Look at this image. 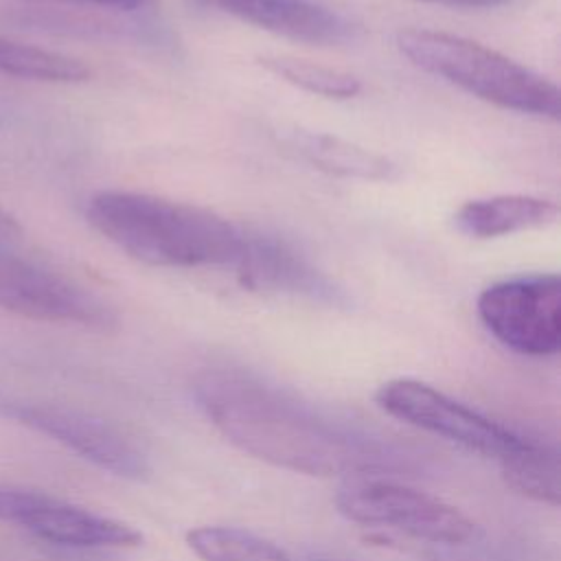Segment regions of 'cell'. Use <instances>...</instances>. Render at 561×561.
Listing matches in <instances>:
<instances>
[{
	"mask_svg": "<svg viewBox=\"0 0 561 561\" xmlns=\"http://www.w3.org/2000/svg\"><path fill=\"white\" fill-rule=\"evenodd\" d=\"M206 421L239 451L316 478L423 476L419 449L364 430L243 370L213 368L193 383Z\"/></svg>",
	"mask_w": 561,
	"mask_h": 561,
	"instance_id": "1",
	"label": "cell"
},
{
	"mask_svg": "<svg viewBox=\"0 0 561 561\" xmlns=\"http://www.w3.org/2000/svg\"><path fill=\"white\" fill-rule=\"evenodd\" d=\"M88 224L131 259L158 267L232 265L243 230L226 217L138 191H99Z\"/></svg>",
	"mask_w": 561,
	"mask_h": 561,
	"instance_id": "2",
	"label": "cell"
},
{
	"mask_svg": "<svg viewBox=\"0 0 561 561\" xmlns=\"http://www.w3.org/2000/svg\"><path fill=\"white\" fill-rule=\"evenodd\" d=\"M397 48L416 68L502 110L559 118V88L519 61L460 35L401 28Z\"/></svg>",
	"mask_w": 561,
	"mask_h": 561,
	"instance_id": "3",
	"label": "cell"
},
{
	"mask_svg": "<svg viewBox=\"0 0 561 561\" xmlns=\"http://www.w3.org/2000/svg\"><path fill=\"white\" fill-rule=\"evenodd\" d=\"M337 513L362 526L397 530L434 546H467L478 526L454 504L388 478H353L335 493Z\"/></svg>",
	"mask_w": 561,
	"mask_h": 561,
	"instance_id": "4",
	"label": "cell"
},
{
	"mask_svg": "<svg viewBox=\"0 0 561 561\" xmlns=\"http://www.w3.org/2000/svg\"><path fill=\"white\" fill-rule=\"evenodd\" d=\"M375 403L392 419L497 462L511 458L530 440L443 390L410 377L383 381L375 390Z\"/></svg>",
	"mask_w": 561,
	"mask_h": 561,
	"instance_id": "5",
	"label": "cell"
},
{
	"mask_svg": "<svg viewBox=\"0 0 561 561\" xmlns=\"http://www.w3.org/2000/svg\"><path fill=\"white\" fill-rule=\"evenodd\" d=\"M484 329L506 348L528 357H550L561 348V280L533 274L493 283L478 296Z\"/></svg>",
	"mask_w": 561,
	"mask_h": 561,
	"instance_id": "6",
	"label": "cell"
},
{
	"mask_svg": "<svg viewBox=\"0 0 561 561\" xmlns=\"http://www.w3.org/2000/svg\"><path fill=\"white\" fill-rule=\"evenodd\" d=\"M0 412L20 425L53 438L101 471L134 482L151 478V460L142 445L107 419L68 405L26 401H4L0 403Z\"/></svg>",
	"mask_w": 561,
	"mask_h": 561,
	"instance_id": "7",
	"label": "cell"
},
{
	"mask_svg": "<svg viewBox=\"0 0 561 561\" xmlns=\"http://www.w3.org/2000/svg\"><path fill=\"white\" fill-rule=\"evenodd\" d=\"M0 309L22 318L114 331L116 311L85 287L0 245Z\"/></svg>",
	"mask_w": 561,
	"mask_h": 561,
	"instance_id": "8",
	"label": "cell"
},
{
	"mask_svg": "<svg viewBox=\"0 0 561 561\" xmlns=\"http://www.w3.org/2000/svg\"><path fill=\"white\" fill-rule=\"evenodd\" d=\"M243 289L259 294H285L320 305H344V291L331 283L289 241L267 232H243L232 261Z\"/></svg>",
	"mask_w": 561,
	"mask_h": 561,
	"instance_id": "9",
	"label": "cell"
},
{
	"mask_svg": "<svg viewBox=\"0 0 561 561\" xmlns=\"http://www.w3.org/2000/svg\"><path fill=\"white\" fill-rule=\"evenodd\" d=\"M267 33L316 46H337L355 37V26L313 0H199Z\"/></svg>",
	"mask_w": 561,
	"mask_h": 561,
	"instance_id": "10",
	"label": "cell"
},
{
	"mask_svg": "<svg viewBox=\"0 0 561 561\" xmlns=\"http://www.w3.org/2000/svg\"><path fill=\"white\" fill-rule=\"evenodd\" d=\"M22 528L46 543L64 548L127 550L138 548L145 541L142 533L131 524L101 515L50 493L42 495Z\"/></svg>",
	"mask_w": 561,
	"mask_h": 561,
	"instance_id": "11",
	"label": "cell"
},
{
	"mask_svg": "<svg viewBox=\"0 0 561 561\" xmlns=\"http://www.w3.org/2000/svg\"><path fill=\"white\" fill-rule=\"evenodd\" d=\"M559 215L554 202L537 195H491L465 202L456 215V228L471 239H497L552 224Z\"/></svg>",
	"mask_w": 561,
	"mask_h": 561,
	"instance_id": "12",
	"label": "cell"
},
{
	"mask_svg": "<svg viewBox=\"0 0 561 561\" xmlns=\"http://www.w3.org/2000/svg\"><path fill=\"white\" fill-rule=\"evenodd\" d=\"M285 145L305 162L331 175L370 182L397 178V164L386 156L331 134L296 129L285 136Z\"/></svg>",
	"mask_w": 561,
	"mask_h": 561,
	"instance_id": "13",
	"label": "cell"
},
{
	"mask_svg": "<svg viewBox=\"0 0 561 561\" xmlns=\"http://www.w3.org/2000/svg\"><path fill=\"white\" fill-rule=\"evenodd\" d=\"M508 489L539 504L557 506L561 497L559 451L552 445L530 438L524 449L500 462Z\"/></svg>",
	"mask_w": 561,
	"mask_h": 561,
	"instance_id": "14",
	"label": "cell"
},
{
	"mask_svg": "<svg viewBox=\"0 0 561 561\" xmlns=\"http://www.w3.org/2000/svg\"><path fill=\"white\" fill-rule=\"evenodd\" d=\"M186 546L199 561H294L274 541L224 524H204L186 530Z\"/></svg>",
	"mask_w": 561,
	"mask_h": 561,
	"instance_id": "15",
	"label": "cell"
},
{
	"mask_svg": "<svg viewBox=\"0 0 561 561\" xmlns=\"http://www.w3.org/2000/svg\"><path fill=\"white\" fill-rule=\"evenodd\" d=\"M0 72L7 77L46 81V83H81L90 79V68L70 55L22 44L0 35Z\"/></svg>",
	"mask_w": 561,
	"mask_h": 561,
	"instance_id": "16",
	"label": "cell"
},
{
	"mask_svg": "<svg viewBox=\"0 0 561 561\" xmlns=\"http://www.w3.org/2000/svg\"><path fill=\"white\" fill-rule=\"evenodd\" d=\"M256 61L274 77L322 99L344 101L362 92V81L355 75L340 68H331L324 64L289 55H261L256 57Z\"/></svg>",
	"mask_w": 561,
	"mask_h": 561,
	"instance_id": "17",
	"label": "cell"
},
{
	"mask_svg": "<svg viewBox=\"0 0 561 561\" xmlns=\"http://www.w3.org/2000/svg\"><path fill=\"white\" fill-rule=\"evenodd\" d=\"M42 495L44 491H37V489L0 482V522L15 524L22 528L31 511L42 500Z\"/></svg>",
	"mask_w": 561,
	"mask_h": 561,
	"instance_id": "18",
	"label": "cell"
},
{
	"mask_svg": "<svg viewBox=\"0 0 561 561\" xmlns=\"http://www.w3.org/2000/svg\"><path fill=\"white\" fill-rule=\"evenodd\" d=\"M53 2H68V4H85L99 9H114V11H138L151 4L153 0H53Z\"/></svg>",
	"mask_w": 561,
	"mask_h": 561,
	"instance_id": "19",
	"label": "cell"
},
{
	"mask_svg": "<svg viewBox=\"0 0 561 561\" xmlns=\"http://www.w3.org/2000/svg\"><path fill=\"white\" fill-rule=\"evenodd\" d=\"M419 2L440 4V7H451V9H493L508 0H419Z\"/></svg>",
	"mask_w": 561,
	"mask_h": 561,
	"instance_id": "20",
	"label": "cell"
},
{
	"mask_svg": "<svg viewBox=\"0 0 561 561\" xmlns=\"http://www.w3.org/2000/svg\"><path fill=\"white\" fill-rule=\"evenodd\" d=\"M22 237V226L20 221L0 206V243L2 241H18Z\"/></svg>",
	"mask_w": 561,
	"mask_h": 561,
	"instance_id": "21",
	"label": "cell"
},
{
	"mask_svg": "<svg viewBox=\"0 0 561 561\" xmlns=\"http://www.w3.org/2000/svg\"><path fill=\"white\" fill-rule=\"evenodd\" d=\"M309 561H340V559H331V557H311Z\"/></svg>",
	"mask_w": 561,
	"mask_h": 561,
	"instance_id": "22",
	"label": "cell"
}]
</instances>
